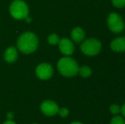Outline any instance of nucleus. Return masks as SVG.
<instances>
[{
    "instance_id": "f257e3e1",
    "label": "nucleus",
    "mask_w": 125,
    "mask_h": 124,
    "mask_svg": "<svg viewBox=\"0 0 125 124\" xmlns=\"http://www.w3.org/2000/svg\"><path fill=\"white\" fill-rule=\"evenodd\" d=\"M18 49L23 54H31L37 50L38 47V38L36 34L31 31L24 32L17 40Z\"/></svg>"
},
{
    "instance_id": "f03ea898",
    "label": "nucleus",
    "mask_w": 125,
    "mask_h": 124,
    "mask_svg": "<svg viewBox=\"0 0 125 124\" xmlns=\"http://www.w3.org/2000/svg\"><path fill=\"white\" fill-rule=\"evenodd\" d=\"M57 69L62 76L73 77L78 73L79 66L77 62L71 57H63L57 63Z\"/></svg>"
},
{
    "instance_id": "7ed1b4c3",
    "label": "nucleus",
    "mask_w": 125,
    "mask_h": 124,
    "mask_svg": "<svg viewBox=\"0 0 125 124\" xmlns=\"http://www.w3.org/2000/svg\"><path fill=\"white\" fill-rule=\"evenodd\" d=\"M10 12L13 18L16 20H24L28 16L29 9L23 0H15L10 4Z\"/></svg>"
},
{
    "instance_id": "20e7f679",
    "label": "nucleus",
    "mask_w": 125,
    "mask_h": 124,
    "mask_svg": "<svg viewBox=\"0 0 125 124\" xmlns=\"http://www.w3.org/2000/svg\"><path fill=\"white\" fill-rule=\"evenodd\" d=\"M81 51L88 56H94L100 53L101 50V43L96 38H89L82 42Z\"/></svg>"
},
{
    "instance_id": "39448f33",
    "label": "nucleus",
    "mask_w": 125,
    "mask_h": 124,
    "mask_svg": "<svg viewBox=\"0 0 125 124\" xmlns=\"http://www.w3.org/2000/svg\"><path fill=\"white\" fill-rule=\"evenodd\" d=\"M107 26L114 33H120L124 31L125 25L122 16L117 13H111L107 17Z\"/></svg>"
},
{
    "instance_id": "423d86ee",
    "label": "nucleus",
    "mask_w": 125,
    "mask_h": 124,
    "mask_svg": "<svg viewBox=\"0 0 125 124\" xmlns=\"http://www.w3.org/2000/svg\"><path fill=\"white\" fill-rule=\"evenodd\" d=\"M53 73H54L53 67L49 63H41L36 68V75L39 79H50L53 76Z\"/></svg>"
},
{
    "instance_id": "0eeeda50",
    "label": "nucleus",
    "mask_w": 125,
    "mask_h": 124,
    "mask_svg": "<svg viewBox=\"0 0 125 124\" xmlns=\"http://www.w3.org/2000/svg\"><path fill=\"white\" fill-rule=\"evenodd\" d=\"M41 111L44 115L49 116H53L56 115L59 111V106L53 100H44L40 106Z\"/></svg>"
},
{
    "instance_id": "6e6552de",
    "label": "nucleus",
    "mask_w": 125,
    "mask_h": 124,
    "mask_svg": "<svg viewBox=\"0 0 125 124\" xmlns=\"http://www.w3.org/2000/svg\"><path fill=\"white\" fill-rule=\"evenodd\" d=\"M59 48L61 50V52L63 55H66V56H69V55H73V52H74L75 47L73 44V41L68 38H62V39H60L59 41Z\"/></svg>"
},
{
    "instance_id": "1a4fd4ad",
    "label": "nucleus",
    "mask_w": 125,
    "mask_h": 124,
    "mask_svg": "<svg viewBox=\"0 0 125 124\" xmlns=\"http://www.w3.org/2000/svg\"><path fill=\"white\" fill-rule=\"evenodd\" d=\"M111 48L114 52H125V37H119L113 39L111 43Z\"/></svg>"
},
{
    "instance_id": "9d476101",
    "label": "nucleus",
    "mask_w": 125,
    "mask_h": 124,
    "mask_svg": "<svg viewBox=\"0 0 125 124\" xmlns=\"http://www.w3.org/2000/svg\"><path fill=\"white\" fill-rule=\"evenodd\" d=\"M71 38L73 41L76 43H80L84 40L85 38V31L83 28L77 27H75L72 30L71 32Z\"/></svg>"
},
{
    "instance_id": "9b49d317",
    "label": "nucleus",
    "mask_w": 125,
    "mask_h": 124,
    "mask_svg": "<svg viewBox=\"0 0 125 124\" xmlns=\"http://www.w3.org/2000/svg\"><path fill=\"white\" fill-rule=\"evenodd\" d=\"M18 53L15 47H10L4 52V60L8 63H13L17 60Z\"/></svg>"
},
{
    "instance_id": "f8f14e48",
    "label": "nucleus",
    "mask_w": 125,
    "mask_h": 124,
    "mask_svg": "<svg viewBox=\"0 0 125 124\" xmlns=\"http://www.w3.org/2000/svg\"><path fill=\"white\" fill-rule=\"evenodd\" d=\"M78 73L82 77L87 78L89 77L92 74V70L89 66H83L81 67H79L78 69Z\"/></svg>"
},
{
    "instance_id": "ddd939ff",
    "label": "nucleus",
    "mask_w": 125,
    "mask_h": 124,
    "mask_svg": "<svg viewBox=\"0 0 125 124\" xmlns=\"http://www.w3.org/2000/svg\"><path fill=\"white\" fill-rule=\"evenodd\" d=\"M60 38L57 34H51L48 38V42L51 45H56L59 43Z\"/></svg>"
},
{
    "instance_id": "4468645a",
    "label": "nucleus",
    "mask_w": 125,
    "mask_h": 124,
    "mask_svg": "<svg viewBox=\"0 0 125 124\" xmlns=\"http://www.w3.org/2000/svg\"><path fill=\"white\" fill-rule=\"evenodd\" d=\"M110 124H125V120L123 116H116L111 120Z\"/></svg>"
},
{
    "instance_id": "2eb2a0df",
    "label": "nucleus",
    "mask_w": 125,
    "mask_h": 124,
    "mask_svg": "<svg viewBox=\"0 0 125 124\" xmlns=\"http://www.w3.org/2000/svg\"><path fill=\"white\" fill-rule=\"evenodd\" d=\"M110 111L112 114L117 115L121 112V107L117 104H113L110 106Z\"/></svg>"
},
{
    "instance_id": "dca6fc26",
    "label": "nucleus",
    "mask_w": 125,
    "mask_h": 124,
    "mask_svg": "<svg viewBox=\"0 0 125 124\" xmlns=\"http://www.w3.org/2000/svg\"><path fill=\"white\" fill-rule=\"evenodd\" d=\"M112 3L116 8L122 9L125 7V0H112Z\"/></svg>"
},
{
    "instance_id": "f3484780",
    "label": "nucleus",
    "mask_w": 125,
    "mask_h": 124,
    "mask_svg": "<svg viewBox=\"0 0 125 124\" xmlns=\"http://www.w3.org/2000/svg\"><path fill=\"white\" fill-rule=\"evenodd\" d=\"M58 113H59V115L61 117H66V116L69 115V111H68V109H66V108H61V109L59 108Z\"/></svg>"
},
{
    "instance_id": "a211bd4d",
    "label": "nucleus",
    "mask_w": 125,
    "mask_h": 124,
    "mask_svg": "<svg viewBox=\"0 0 125 124\" xmlns=\"http://www.w3.org/2000/svg\"><path fill=\"white\" fill-rule=\"evenodd\" d=\"M121 113L123 115V117L125 118V103L124 104V105L121 107Z\"/></svg>"
},
{
    "instance_id": "6ab92c4d",
    "label": "nucleus",
    "mask_w": 125,
    "mask_h": 124,
    "mask_svg": "<svg viewBox=\"0 0 125 124\" xmlns=\"http://www.w3.org/2000/svg\"><path fill=\"white\" fill-rule=\"evenodd\" d=\"M13 116H14V113L11 112V111H10V112L7 113V117H8L9 120H12Z\"/></svg>"
},
{
    "instance_id": "aec40b11",
    "label": "nucleus",
    "mask_w": 125,
    "mask_h": 124,
    "mask_svg": "<svg viewBox=\"0 0 125 124\" xmlns=\"http://www.w3.org/2000/svg\"><path fill=\"white\" fill-rule=\"evenodd\" d=\"M3 124H16V123H15L14 121H12V120H9V119H8V120H7V121L5 122V123H3Z\"/></svg>"
},
{
    "instance_id": "412c9836",
    "label": "nucleus",
    "mask_w": 125,
    "mask_h": 124,
    "mask_svg": "<svg viewBox=\"0 0 125 124\" xmlns=\"http://www.w3.org/2000/svg\"><path fill=\"white\" fill-rule=\"evenodd\" d=\"M70 124H83V123H80V122H73V123H70Z\"/></svg>"
},
{
    "instance_id": "4be33fe9",
    "label": "nucleus",
    "mask_w": 125,
    "mask_h": 124,
    "mask_svg": "<svg viewBox=\"0 0 125 124\" xmlns=\"http://www.w3.org/2000/svg\"><path fill=\"white\" fill-rule=\"evenodd\" d=\"M34 124H37V123H34Z\"/></svg>"
}]
</instances>
